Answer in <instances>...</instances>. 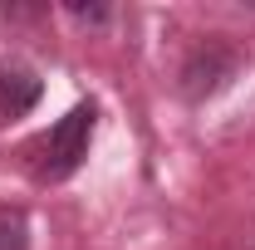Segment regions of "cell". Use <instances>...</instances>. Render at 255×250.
Wrapping results in <instances>:
<instances>
[{
  "mask_svg": "<svg viewBox=\"0 0 255 250\" xmlns=\"http://www.w3.org/2000/svg\"><path fill=\"white\" fill-rule=\"evenodd\" d=\"M94 118H98L94 103H79V108H69L59 123L34 142V147H30L34 182H64V177H74V172L84 167L89 137H94Z\"/></svg>",
  "mask_w": 255,
  "mask_h": 250,
  "instance_id": "6da1fadb",
  "label": "cell"
},
{
  "mask_svg": "<svg viewBox=\"0 0 255 250\" xmlns=\"http://www.w3.org/2000/svg\"><path fill=\"white\" fill-rule=\"evenodd\" d=\"M236 74V54L226 49V44H201L196 54L187 59V69H182V94L196 103V98H206V94H216L226 79Z\"/></svg>",
  "mask_w": 255,
  "mask_h": 250,
  "instance_id": "7a4b0ae2",
  "label": "cell"
},
{
  "mask_svg": "<svg viewBox=\"0 0 255 250\" xmlns=\"http://www.w3.org/2000/svg\"><path fill=\"white\" fill-rule=\"evenodd\" d=\"M44 94V84H39V74L25 69V64H0V118H20V113H30L34 103Z\"/></svg>",
  "mask_w": 255,
  "mask_h": 250,
  "instance_id": "3957f363",
  "label": "cell"
},
{
  "mask_svg": "<svg viewBox=\"0 0 255 250\" xmlns=\"http://www.w3.org/2000/svg\"><path fill=\"white\" fill-rule=\"evenodd\" d=\"M0 250H30V221L20 206H0Z\"/></svg>",
  "mask_w": 255,
  "mask_h": 250,
  "instance_id": "277c9868",
  "label": "cell"
}]
</instances>
